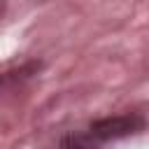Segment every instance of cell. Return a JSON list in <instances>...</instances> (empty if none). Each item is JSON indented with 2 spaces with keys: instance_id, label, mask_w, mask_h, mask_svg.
I'll return each instance as SVG.
<instances>
[{
  "instance_id": "1",
  "label": "cell",
  "mask_w": 149,
  "mask_h": 149,
  "mask_svg": "<svg viewBox=\"0 0 149 149\" xmlns=\"http://www.w3.org/2000/svg\"><path fill=\"white\" fill-rule=\"evenodd\" d=\"M144 128V121L135 114H121V116H105L98 119L88 126V137L98 144V142H107V140H119L126 135H133L137 130Z\"/></svg>"
},
{
  "instance_id": "2",
  "label": "cell",
  "mask_w": 149,
  "mask_h": 149,
  "mask_svg": "<svg viewBox=\"0 0 149 149\" xmlns=\"http://www.w3.org/2000/svg\"><path fill=\"white\" fill-rule=\"evenodd\" d=\"M5 9H7V5H5V0H0V19H2V14H5Z\"/></svg>"
}]
</instances>
